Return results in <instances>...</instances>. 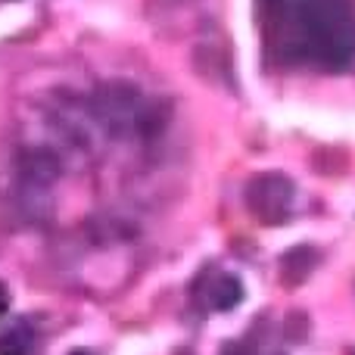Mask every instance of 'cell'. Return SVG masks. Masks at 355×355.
<instances>
[{
	"instance_id": "30bf717a",
	"label": "cell",
	"mask_w": 355,
	"mask_h": 355,
	"mask_svg": "<svg viewBox=\"0 0 355 355\" xmlns=\"http://www.w3.org/2000/svg\"><path fill=\"white\" fill-rule=\"evenodd\" d=\"M349 355H355V349H352V352H349Z\"/></svg>"
},
{
	"instance_id": "9c48e42d",
	"label": "cell",
	"mask_w": 355,
	"mask_h": 355,
	"mask_svg": "<svg viewBox=\"0 0 355 355\" xmlns=\"http://www.w3.org/2000/svg\"><path fill=\"white\" fill-rule=\"evenodd\" d=\"M72 355H91V352H87V349H75Z\"/></svg>"
},
{
	"instance_id": "ba28073f",
	"label": "cell",
	"mask_w": 355,
	"mask_h": 355,
	"mask_svg": "<svg viewBox=\"0 0 355 355\" xmlns=\"http://www.w3.org/2000/svg\"><path fill=\"white\" fill-rule=\"evenodd\" d=\"M178 3H184V0H150V6H162V10H168V6H178Z\"/></svg>"
},
{
	"instance_id": "8992f818",
	"label": "cell",
	"mask_w": 355,
	"mask_h": 355,
	"mask_svg": "<svg viewBox=\"0 0 355 355\" xmlns=\"http://www.w3.org/2000/svg\"><path fill=\"white\" fill-rule=\"evenodd\" d=\"M31 340L22 331H6L0 334V355H28Z\"/></svg>"
},
{
	"instance_id": "52a82bcc",
	"label": "cell",
	"mask_w": 355,
	"mask_h": 355,
	"mask_svg": "<svg viewBox=\"0 0 355 355\" xmlns=\"http://www.w3.org/2000/svg\"><path fill=\"white\" fill-rule=\"evenodd\" d=\"M6 312H10V293H6V287L0 284V318H3Z\"/></svg>"
},
{
	"instance_id": "6da1fadb",
	"label": "cell",
	"mask_w": 355,
	"mask_h": 355,
	"mask_svg": "<svg viewBox=\"0 0 355 355\" xmlns=\"http://www.w3.org/2000/svg\"><path fill=\"white\" fill-rule=\"evenodd\" d=\"M94 116L97 122H103L112 135H128V131L141 128L144 116V97L131 81H106L94 94Z\"/></svg>"
},
{
	"instance_id": "3957f363",
	"label": "cell",
	"mask_w": 355,
	"mask_h": 355,
	"mask_svg": "<svg viewBox=\"0 0 355 355\" xmlns=\"http://www.w3.org/2000/svg\"><path fill=\"white\" fill-rule=\"evenodd\" d=\"M315 268H318V250H312V246H306V243L287 250L284 259H281L284 287H300V284H306Z\"/></svg>"
},
{
	"instance_id": "277c9868",
	"label": "cell",
	"mask_w": 355,
	"mask_h": 355,
	"mask_svg": "<svg viewBox=\"0 0 355 355\" xmlns=\"http://www.w3.org/2000/svg\"><path fill=\"white\" fill-rule=\"evenodd\" d=\"M240 300H243V284L234 275H215V281L209 284V296H206L209 306L218 309V312H227V309H234Z\"/></svg>"
},
{
	"instance_id": "7a4b0ae2",
	"label": "cell",
	"mask_w": 355,
	"mask_h": 355,
	"mask_svg": "<svg viewBox=\"0 0 355 355\" xmlns=\"http://www.w3.org/2000/svg\"><path fill=\"white\" fill-rule=\"evenodd\" d=\"M293 181L281 172H262L252 175L246 181L243 200L246 209L252 212V218L262 225H281L290 215V202H293Z\"/></svg>"
},
{
	"instance_id": "5b68a950",
	"label": "cell",
	"mask_w": 355,
	"mask_h": 355,
	"mask_svg": "<svg viewBox=\"0 0 355 355\" xmlns=\"http://www.w3.org/2000/svg\"><path fill=\"white\" fill-rule=\"evenodd\" d=\"M22 168L28 172L35 181L47 184L53 181L56 172H60V166H56V159L50 153H44V150H35V153H28V162H22Z\"/></svg>"
}]
</instances>
